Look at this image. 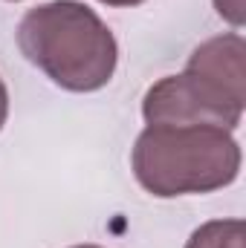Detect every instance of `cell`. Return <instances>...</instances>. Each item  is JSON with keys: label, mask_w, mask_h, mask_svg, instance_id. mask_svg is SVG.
Listing matches in <instances>:
<instances>
[{"label": "cell", "mask_w": 246, "mask_h": 248, "mask_svg": "<svg viewBox=\"0 0 246 248\" xmlns=\"http://www.w3.org/2000/svg\"><path fill=\"white\" fill-rule=\"evenodd\" d=\"M244 107L246 104L229 98L200 75L180 72V75H165L148 87L142 98V119L148 124H177V127L209 124L232 133L244 119Z\"/></svg>", "instance_id": "cell-3"}, {"label": "cell", "mask_w": 246, "mask_h": 248, "mask_svg": "<svg viewBox=\"0 0 246 248\" xmlns=\"http://www.w3.org/2000/svg\"><path fill=\"white\" fill-rule=\"evenodd\" d=\"M185 248H246L244 219H209L191 231Z\"/></svg>", "instance_id": "cell-5"}, {"label": "cell", "mask_w": 246, "mask_h": 248, "mask_svg": "<svg viewBox=\"0 0 246 248\" xmlns=\"http://www.w3.org/2000/svg\"><path fill=\"white\" fill-rule=\"evenodd\" d=\"M241 162L238 139L209 124H148L130 153L136 182L159 199L229 187L241 173Z\"/></svg>", "instance_id": "cell-2"}, {"label": "cell", "mask_w": 246, "mask_h": 248, "mask_svg": "<svg viewBox=\"0 0 246 248\" xmlns=\"http://www.w3.org/2000/svg\"><path fill=\"white\" fill-rule=\"evenodd\" d=\"M6 116H9V90H6V84L0 78V130L6 124Z\"/></svg>", "instance_id": "cell-7"}, {"label": "cell", "mask_w": 246, "mask_h": 248, "mask_svg": "<svg viewBox=\"0 0 246 248\" xmlns=\"http://www.w3.org/2000/svg\"><path fill=\"white\" fill-rule=\"evenodd\" d=\"M72 248H102V246H90V243H87V246H72Z\"/></svg>", "instance_id": "cell-9"}, {"label": "cell", "mask_w": 246, "mask_h": 248, "mask_svg": "<svg viewBox=\"0 0 246 248\" xmlns=\"http://www.w3.org/2000/svg\"><path fill=\"white\" fill-rule=\"evenodd\" d=\"M214 9H217V15H220L226 23H232L235 29H241L246 23V0H214Z\"/></svg>", "instance_id": "cell-6"}, {"label": "cell", "mask_w": 246, "mask_h": 248, "mask_svg": "<svg viewBox=\"0 0 246 248\" xmlns=\"http://www.w3.org/2000/svg\"><path fill=\"white\" fill-rule=\"evenodd\" d=\"M99 3H105V6H116V9H130V6H139V3H145V0H99Z\"/></svg>", "instance_id": "cell-8"}, {"label": "cell", "mask_w": 246, "mask_h": 248, "mask_svg": "<svg viewBox=\"0 0 246 248\" xmlns=\"http://www.w3.org/2000/svg\"><path fill=\"white\" fill-rule=\"evenodd\" d=\"M185 72L214 84L229 98L246 104V41L241 32H226L203 41L185 63Z\"/></svg>", "instance_id": "cell-4"}, {"label": "cell", "mask_w": 246, "mask_h": 248, "mask_svg": "<svg viewBox=\"0 0 246 248\" xmlns=\"http://www.w3.org/2000/svg\"><path fill=\"white\" fill-rule=\"evenodd\" d=\"M12 3H18V0H12Z\"/></svg>", "instance_id": "cell-10"}, {"label": "cell", "mask_w": 246, "mask_h": 248, "mask_svg": "<svg viewBox=\"0 0 246 248\" xmlns=\"http://www.w3.org/2000/svg\"><path fill=\"white\" fill-rule=\"evenodd\" d=\"M18 46L26 61L67 93L107 87L119 63L116 35L78 0H50L29 9L18 23Z\"/></svg>", "instance_id": "cell-1"}]
</instances>
